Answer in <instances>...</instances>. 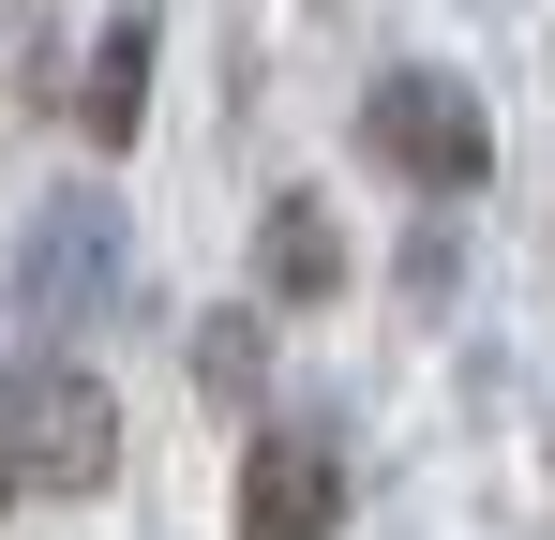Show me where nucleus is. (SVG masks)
I'll use <instances>...</instances> for the list:
<instances>
[{"label": "nucleus", "instance_id": "1", "mask_svg": "<svg viewBox=\"0 0 555 540\" xmlns=\"http://www.w3.org/2000/svg\"><path fill=\"white\" fill-rule=\"evenodd\" d=\"M120 465V406L76 360H0V480H46V496H91Z\"/></svg>", "mask_w": 555, "mask_h": 540}, {"label": "nucleus", "instance_id": "2", "mask_svg": "<svg viewBox=\"0 0 555 540\" xmlns=\"http://www.w3.org/2000/svg\"><path fill=\"white\" fill-rule=\"evenodd\" d=\"M361 151L390 180H421V195H480V180H495V105L465 76H436V61H405V76H375Z\"/></svg>", "mask_w": 555, "mask_h": 540}, {"label": "nucleus", "instance_id": "3", "mask_svg": "<svg viewBox=\"0 0 555 540\" xmlns=\"http://www.w3.org/2000/svg\"><path fill=\"white\" fill-rule=\"evenodd\" d=\"M241 540H346V465L315 436H256L241 450Z\"/></svg>", "mask_w": 555, "mask_h": 540}, {"label": "nucleus", "instance_id": "4", "mask_svg": "<svg viewBox=\"0 0 555 540\" xmlns=\"http://www.w3.org/2000/svg\"><path fill=\"white\" fill-rule=\"evenodd\" d=\"M135 120H151V15H120L91 46V90H76V136L91 151H135Z\"/></svg>", "mask_w": 555, "mask_h": 540}, {"label": "nucleus", "instance_id": "5", "mask_svg": "<svg viewBox=\"0 0 555 540\" xmlns=\"http://www.w3.org/2000/svg\"><path fill=\"white\" fill-rule=\"evenodd\" d=\"M256 270H271V300H331V285H346V226H331L315 195H271V226H256Z\"/></svg>", "mask_w": 555, "mask_h": 540}, {"label": "nucleus", "instance_id": "6", "mask_svg": "<svg viewBox=\"0 0 555 540\" xmlns=\"http://www.w3.org/2000/svg\"><path fill=\"white\" fill-rule=\"evenodd\" d=\"M195 375H210V390H241V375H256V316H210V346H195Z\"/></svg>", "mask_w": 555, "mask_h": 540}, {"label": "nucleus", "instance_id": "7", "mask_svg": "<svg viewBox=\"0 0 555 540\" xmlns=\"http://www.w3.org/2000/svg\"><path fill=\"white\" fill-rule=\"evenodd\" d=\"M0 511H15V480H0Z\"/></svg>", "mask_w": 555, "mask_h": 540}]
</instances>
